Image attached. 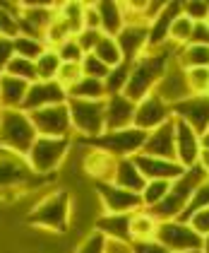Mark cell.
<instances>
[{
	"mask_svg": "<svg viewBox=\"0 0 209 253\" xmlns=\"http://www.w3.org/2000/svg\"><path fill=\"white\" fill-rule=\"evenodd\" d=\"M178 48L175 43H164L159 48H147L139 58L133 63V70H130V78H128V84H125V97L130 101H142L144 97H149L159 80L166 75V70L171 68V63L178 56Z\"/></svg>",
	"mask_w": 209,
	"mask_h": 253,
	"instance_id": "obj_1",
	"label": "cell"
},
{
	"mask_svg": "<svg viewBox=\"0 0 209 253\" xmlns=\"http://www.w3.org/2000/svg\"><path fill=\"white\" fill-rule=\"evenodd\" d=\"M36 137L38 133L29 114L22 109H0V150L27 159Z\"/></svg>",
	"mask_w": 209,
	"mask_h": 253,
	"instance_id": "obj_2",
	"label": "cell"
},
{
	"mask_svg": "<svg viewBox=\"0 0 209 253\" xmlns=\"http://www.w3.org/2000/svg\"><path fill=\"white\" fill-rule=\"evenodd\" d=\"M70 200L72 198L68 191H53L43 195L34 205V210L27 214V222L46 232L65 234L70 227Z\"/></svg>",
	"mask_w": 209,
	"mask_h": 253,
	"instance_id": "obj_3",
	"label": "cell"
},
{
	"mask_svg": "<svg viewBox=\"0 0 209 253\" xmlns=\"http://www.w3.org/2000/svg\"><path fill=\"white\" fill-rule=\"evenodd\" d=\"M72 130L87 140L106 133V99L104 101H87V99H68Z\"/></svg>",
	"mask_w": 209,
	"mask_h": 253,
	"instance_id": "obj_4",
	"label": "cell"
},
{
	"mask_svg": "<svg viewBox=\"0 0 209 253\" xmlns=\"http://www.w3.org/2000/svg\"><path fill=\"white\" fill-rule=\"evenodd\" d=\"M70 147H72L70 137H36V142L27 155V164L34 174H56V169L65 162Z\"/></svg>",
	"mask_w": 209,
	"mask_h": 253,
	"instance_id": "obj_5",
	"label": "cell"
},
{
	"mask_svg": "<svg viewBox=\"0 0 209 253\" xmlns=\"http://www.w3.org/2000/svg\"><path fill=\"white\" fill-rule=\"evenodd\" d=\"M147 133L137 130V128H125V130H106L104 135L87 140L92 147L111 155L113 159H125V157H135L142 152L144 147Z\"/></svg>",
	"mask_w": 209,
	"mask_h": 253,
	"instance_id": "obj_6",
	"label": "cell"
},
{
	"mask_svg": "<svg viewBox=\"0 0 209 253\" xmlns=\"http://www.w3.org/2000/svg\"><path fill=\"white\" fill-rule=\"evenodd\" d=\"M164 249H169L171 253H185V251H202V236L192 229L188 222H159V229L154 236Z\"/></svg>",
	"mask_w": 209,
	"mask_h": 253,
	"instance_id": "obj_7",
	"label": "cell"
},
{
	"mask_svg": "<svg viewBox=\"0 0 209 253\" xmlns=\"http://www.w3.org/2000/svg\"><path fill=\"white\" fill-rule=\"evenodd\" d=\"M38 137H70L72 133V121H70V109L68 104H56L46 106L29 114Z\"/></svg>",
	"mask_w": 209,
	"mask_h": 253,
	"instance_id": "obj_8",
	"label": "cell"
},
{
	"mask_svg": "<svg viewBox=\"0 0 209 253\" xmlns=\"http://www.w3.org/2000/svg\"><path fill=\"white\" fill-rule=\"evenodd\" d=\"M96 195L104 205L106 214H133L137 210H144L142 205V195L130 193L125 188H118L111 181H101L96 183Z\"/></svg>",
	"mask_w": 209,
	"mask_h": 253,
	"instance_id": "obj_9",
	"label": "cell"
},
{
	"mask_svg": "<svg viewBox=\"0 0 209 253\" xmlns=\"http://www.w3.org/2000/svg\"><path fill=\"white\" fill-rule=\"evenodd\" d=\"M171 118H173V109L164 101V99H159L152 92L149 97H144L142 101H137L133 128L144 130V133H152V130H156L159 126H164V123L171 121Z\"/></svg>",
	"mask_w": 209,
	"mask_h": 253,
	"instance_id": "obj_10",
	"label": "cell"
},
{
	"mask_svg": "<svg viewBox=\"0 0 209 253\" xmlns=\"http://www.w3.org/2000/svg\"><path fill=\"white\" fill-rule=\"evenodd\" d=\"M154 94H156L159 99H164L171 109L175 106V104L185 101L188 97H192V89H190V84H188L185 68H180V65L173 60L171 68L166 70V75L159 80V84H156Z\"/></svg>",
	"mask_w": 209,
	"mask_h": 253,
	"instance_id": "obj_11",
	"label": "cell"
},
{
	"mask_svg": "<svg viewBox=\"0 0 209 253\" xmlns=\"http://www.w3.org/2000/svg\"><path fill=\"white\" fill-rule=\"evenodd\" d=\"M56 104H68V92L63 84H58L56 80L51 82H34L29 84V92L24 97V104H22V111L24 114H32V111H38V109H46V106H56Z\"/></svg>",
	"mask_w": 209,
	"mask_h": 253,
	"instance_id": "obj_12",
	"label": "cell"
},
{
	"mask_svg": "<svg viewBox=\"0 0 209 253\" xmlns=\"http://www.w3.org/2000/svg\"><path fill=\"white\" fill-rule=\"evenodd\" d=\"M173 118L185 121L197 135H205L209 130V97L207 94H192L185 101L175 104Z\"/></svg>",
	"mask_w": 209,
	"mask_h": 253,
	"instance_id": "obj_13",
	"label": "cell"
},
{
	"mask_svg": "<svg viewBox=\"0 0 209 253\" xmlns=\"http://www.w3.org/2000/svg\"><path fill=\"white\" fill-rule=\"evenodd\" d=\"M133 162L147 181H175L185 174V167L173 159H161V157H149L139 152L133 157Z\"/></svg>",
	"mask_w": 209,
	"mask_h": 253,
	"instance_id": "obj_14",
	"label": "cell"
},
{
	"mask_svg": "<svg viewBox=\"0 0 209 253\" xmlns=\"http://www.w3.org/2000/svg\"><path fill=\"white\" fill-rule=\"evenodd\" d=\"M32 174L34 171L29 169L27 159L0 150V193H10L19 186H24L32 178Z\"/></svg>",
	"mask_w": 209,
	"mask_h": 253,
	"instance_id": "obj_15",
	"label": "cell"
},
{
	"mask_svg": "<svg viewBox=\"0 0 209 253\" xmlns=\"http://www.w3.org/2000/svg\"><path fill=\"white\" fill-rule=\"evenodd\" d=\"M173 121H175V162L183 164L185 169H190L200 162V155H202L200 135L185 121H180V118H173Z\"/></svg>",
	"mask_w": 209,
	"mask_h": 253,
	"instance_id": "obj_16",
	"label": "cell"
},
{
	"mask_svg": "<svg viewBox=\"0 0 209 253\" xmlns=\"http://www.w3.org/2000/svg\"><path fill=\"white\" fill-rule=\"evenodd\" d=\"M125 63H135L149 46V24H125L115 37Z\"/></svg>",
	"mask_w": 209,
	"mask_h": 253,
	"instance_id": "obj_17",
	"label": "cell"
},
{
	"mask_svg": "<svg viewBox=\"0 0 209 253\" xmlns=\"http://www.w3.org/2000/svg\"><path fill=\"white\" fill-rule=\"evenodd\" d=\"M142 155L161 157V159H173L175 162V121H166L156 130L147 133Z\"/></svg>",
	"mask_w": 209,
	"mask_h": 253,
	"instance_id": "obj_18",
	"label": "cell"
},
{
	"mask_svg": "<svg viewBox=\"0 0 209 253\" xmlns=\"http://www.w3.org/2000/svg\"><path fill=\"white\" fill-rule=\"evenodd\" d=\"M183 12V2L171 0L164 2V10L149 22V46L147 48H159L164 43H169V34H171V24L175 22V17Z\"/></svg>",
	"mask_w": 209,
	"mask_h": 253,
	"instance_id": "obj_19",
	"label": "cell"
},
{
	"mask_svg": "<svg viewBox=\"0 0 209 253\" xmlns=\"http://www.w3.org/2000/svg\"><path fill=\"white\" fill-rule=\"evenodd\" d=\"M135 109H137V104L130 101L125 94L106 97V130H125V128H133Z\"/></svg>",
	"mask_w": 209,
	"mask_h": 253,
	"instance_id": "obj_20",
	"label": "cell"
},
{
	"mask_svg": "<svg viewBox=\"0 0 209 253\" xmlns=\"http://www.w3.org/2000/svg\"><path fill=\"white\" fill-rule=\"evenodd\" d=\"M111 183H115L118 188L130 191V193H142L144 186H147V178L139 174V169H137V164L133 162V157H125V159H115Z\"/></svg>",
	"mask_w": 209,
	"mask_h": 253,
	"instance_id": "obj_21",
	"label": "cell"
},
{
	"mask_svg": "<svg viewBox=\"0 0 209 253\" xmlns=\"http://www.w3.org/2000/svg\"><path fill=\"white\" fill-rule=\"evenodd\" d=\"M130 217L133 214H101V217H96L94 229L111 241L133 244L130 241Z\"/></svg>",
	"mask_w": 209,
	"mask_h": 253,
	"instance_id": "obj_22",
	"label": "cell"
},
{
	"mask_svg": "<svg viewBox=\"0 0 209 253\" xmlns=\"http://www.w3.org/2000/svg\"><path fill=\"white\" fill-rule=\"evenodd\" d=\"M99 20H101V34L106 37H118L120 29L125 27V17H123V5L115 0H99L94 2Z\"/></svg>",
	"mask_w": 209,
	"mask_h": 253,
	"instance_id": "obj_23",
	"label": "cell"
},
{
	"mask_svg": "<svg viewBox=\"0 0 209 253\" xmlns=\"http://www.w3.org/2000/svg\"><path fill=\"white\" fill-rule=\"evenodd\" d=\"M27 92H29V82L12 78V75H2L0 78V109H22Z\"/></svg>",
	"mask_w": 209,
	"mask_h": 253,
	"instance_id": "obj_24",
	"label": "cell"
},
{
	"mask_svg": "<svg viewBox=\"0 0 209 253\" xmlns=\"http://www.w3.org/2000/svg\"><path fill=\"white\" fill-rule=\"evenodd\" d=\"M113 169H115V159L111 155H106V152H101V150H96V147H92L87 152V157H84V171H87V176L96 178V183L111 181L113 178Z\"/></svg>",
	"mask_w": 209,
	"mask_h": 253,
	"instance_id": "obj_25",
	"label": "cell"
},
{
	"mask_svg": "<svg viewBox=\"0 0 209 253\" xmlns=\"http://www.w3.org/2000/svg\"><path fill=\"white\" fill-rule=\"evenodd\" d=\"M159 222L147 210H137L130 217V241H152L156 236Z\"/></svg>",
	"mask_w": 209,
	"mask_h": 253,
	"instance_id": "obj_26",
	"label": "cell"
},
{
	"mask_svg": "<svg viewBox=\"0 0 209 253\" xmlns=\"http://www.w3.org/2000/svg\"><path fill=\"white\" fill-rule=\"evenodd\" d=\"M175 63L185 70L190 68H209V46H197V43H185L178 48Z\"/></svg>",
	"mask_w": 209,
	"mask_h": 253,
	"instance_id": "obj_27",
	"label": "cell"
},
{
	"mask_svg": "<svg viewBox=\"0 0 209 253\" xmlns=\"http://www.w3.org/2000/svg\"><path fill=\"white\" fill-rule=\"evenodd\" d=\"M68 99H87V101H104L106 99V87L101 80L82 78L77 84L68 89Z\"/></svg>",
	"mask_w": 209,
	"mask_h": 253,
	"instance_id": "obj_28",
	"label": "cell"
},
{
	"mask_svg": "<svg viewBox=\"0 0 209 253\" xmlns=\"http://www.w3.org/2000/svg\"><path fill=\"white\" fill-rule=\"evenodd\" d=\"M0 37H5V39L19 37V2L0 0Z\"/></svg>",
	"mask_w": 209,
	"mask_h": 253,
	"instance_id": "obj_29",
	"label": "cell"
},
{
	"mask_svg": "<svg viewBox=\"0 0 209 253\" xmlns=\"http://www.w3.org/2000/svg\"><path fill=\"white\" fill-rule=\"evenodd\" d=\"M130 70H133V63H120L111 68L108 78L104 80V87H106V97H115V94H123L125 92V84H128V78H130Z\"/></svg>",
	"mask_w": 209,
	"mask_h": 253,
	"instance_id": "obj_30",
	"label": "cell"
},
{
	"mask_svg": "<svg viewBox=\"0 0 209 253\" xmlns=\"http://www.w3.org/2000/svg\"><path fill=\"white\" fill-rule=\"evenodd\" d=\"M94 56L104 65H108V68H115V65H120L123 63V53H120V46L115 43L113 37H101V41L96 43V48H94Z\"/></svg>",
	"mask_w": 209,
	"mask_h": 253,
	"instance_id": "obj_31",
	"label": "cell"
},
{
	"mask_svg": "<svg viewBox=\"0 0 209 253\" xmlns=\"http://www.w3.org/2000/svg\"><path fill=\"white\" fill-rule=\"evenodd\" d=\"M58 15L68 22L75 37L84 29V2H58Z\"/></svg>",
	"mask_w": 209,
	"mask_h": 253,
	"instance_id": "obj_32",
	"label": "cell"
},
{
	"mask_svg": "<svg viewBox=\"0 0 209 253\" xmlns=\"http://www.w3.org/2000/svg\"><path fill=\"white\" fill-rule=\"evenodd\" d=\"M58 70H60V58H58L56 48H46L41 53V58L36 60V75L41 82H51L58 78Z\"/></svg>",
	"mask_w": 209,
	"mask_h": 253,
	"instance_id": "obj_33",
	"label": "cell"
},
{
	"mask_svg": "<svg viewBox=\"0 0 209 253\" xmlns=\"http://www.w3.org/2000/svg\"><path fill=\"white\" fill-rule=\"evenodd\" d=\"M5 75H12V78H17V80H24V82H29V84L38 82L36 63H34V60H27V58H19V56H15V58L10 60Z\"/></svg>",
	"mask_w": 209,
	"mask_h": 253,
	"instance_id": "obj_34",
	"label": "cell"
},
{
	"mask_svg": "<svg viewBox=\"0 0 209 253\" xmlns=\"http://www.w3.org/2000/svg\"><path fill=\"white\" fill-rule=\"evenodd\" d=\"M171 183L173 181H147V186H144V191H142V205H144V210H149L154 208L156 203H161L169 191H171Z\"/></svg>",
	"mask_w": 209,
	"mask_h": 253,
	"instance_id": "obj_35",
	"label": "cell"
},
{
	"mask_svg": "<svg viewBox=\"0 0 209 253\" xmlns=\"http://www.w3.org/2000/svg\"><path fill=\"white\" fill-rule=\"evenodd\" d=\"M46 48L48 46L38 39H29V37H17L15 39V56H19V58H27V60H34L36 63Z\"/></svg>",
	"mask_w": 209,
	"mask_h": 253,
	"instance_id": "obj_36",
	"label": "cell"
},
{
	"mask_svg": "<svg viewBox=\"0 0 209 253\" xmlns=\"http://www.w3.org/2000/svg\"><path fill=\"white\" fill-rule=\"evenodd\" d=\"M192 27H195V22L188 20L183 12L175 17V22L171 24V34H169V41L175 43V46H185V43H190V37H192Z\"/></svg>",
	"mask_w": 209,
	"mask_h": 253,
	"instance_id": "obj_37",
	"label": "cell"
},
{
	"mask_svg": "<svg viewBox=\"0 0 209 253\" xmlns=\"http://www.w3.org/2000/svg\"><path fill=\"white\" fill-rule=\"evenodd\" d=\"M202 208H209V176L195 188L190 203H188V210L183 212V217H180L178 222H188V217H190L192 212H197V210H202Z\"/></svg>",
	"mask_w": 209,
	"mask_h": 253,
	"instance_id": "obj_38",
	"label": "cell"
},
{
	"mask_svg": "<svg viewBox=\"0 0 209 253\" xmlns=\"http://www.w3.org/2000/svg\"><path fill=\"white\" fill-rule=\"evenodd\" d=\"M84 78V73H82V63H60V70H58V78L56 82L58 84H63L65 87V92L77 84L79 80Z\"/></svg>",
	"mask_w": 209,
	"mask_h": 253,
	"instance_id": "obj_39",
	"label": "cell"
},
{
	"mask_svg": "<svg viewBox=\"0 0 209 253\" xmlns=\"http://www.w3.org/2000/svg\"><path fill=\"white\" fill-rule=\"evenodd\" d=\"M82 73H84V78H94V80H101V82H104V80L108 78L111 68L104 65L94 53H87V56L82 58Z\"/></svg>",
	"mask_w": 209,
	"mask_h": 253,
	"instance_id": "obj_40",
	"label": "cell"
},
{
	"mask_svg": "<svg viewBox=\"0 0 209 253\" xmlns=\"http://www.w3.org/2000/svg\"><path fill=\"white\" fill-rule=\"evenodd\" d=\"M188 84H190L192 94H207L209 92V68H190L185 70Z\"/></svg>",
	"mask_w": 209,
	"mask_h": 253,
	"instance_id": "obj_41",
	"label": "cell"
},
{
	"mask_svg": "<svg viewBox=\"0 0 209 253\" xmlns=\"http://www.w3.org/2000/svg\"><path fill=\"white\" fill-rule=\"evenodd\" d=\"M106 246H108V239L94 229V232L87 234V239L77 246L75 253H106Z\"/></svg>",
	"mask_w": 209,
	"mask_h": 253,
	"instance_id": "obj_42",
	"label": "cell"
},
{
	"mask_svg": "<svg viewBox=\"0 0 209 253\" xmlns=\"http://www.w3.org/2000/svg\"><path fill=\"white\" fill-rule=\"evenodd\" d=\"M56 53L60 63H82V58H84V51L79 48V43L75 39H68L65 43H60L56 48Z\"/></svg>",
	"mask_w": 209,
	"mask_h": 253,
	"instance_id": "obj_43",
	"label": "cell"
},
{
	"mask_svg": "<svg viewBox=\"0 0 209 253\" xmlns=\"http://www.w3.org/2000/svg\"><path fill=\"white\" fill-rule=\"evenodd\" d=\"M183 15L192 22H207L209 2L207 0H188V2H183Z\"/></svg>",
	"mask_w": 209,
	"mask_h": 253,
	"instance_id": "obj_44",
	"label": "cell"
},
{
	"mask_svg": "<svg viewBox=\"0 0 209 253\" xmlns=\"http://www.w3.org/2000/svg\"><path fill=\"white\" fill-rule=\"evenodd\" d=\"M101 37H104V34H101L99 29H82V32L75 37V41L79 43V48H82L84 56H87V53H94L96 43L101 41Z\"/></svg>",
	"mask_w": 209,
	"mask_h": 253,
	"instance_id": "obj_45",
	"label": "cell"
},
{
	"mask_svg": "<svg viewBox=\"0 0 209 253\" xmlns=\"http://www.w3.org/2000/svg\"><path fill=\"white\" fill-rule=\"evenodd\" d=\"M188 224H190L192 229L200 234L202 239L209 236V208H202V210L192 212L190 217H188Z\"/></svg>",
	"mask_w": 209,
	"mask_h": 253,
	"instance_id": "obj_46",
	"label": "cell"
},
{
	"mask_svg": "<svg viewBox=\"0 0 209 253\" xmlns=\"http://www.w3.org/2000/svg\"><path fill=\"white\" fill-rule=\"evenodd\" d=\"M12 58H15V39L0 37V78L5 75V70H7Z\"/></svg>",
	"mask_w": 209,
	"mask_h": 253,
	"instance_id": "obj_47",
	"label": "cell"
},
{
	"mask_svg": "<svg viewBox=\"0 0 209 253\" xmlns=\"http://www.w3.org/2000/svg\"><path fill=\"white\" fill-rule=\"evenodd\" d=\"M130 249H133V253H171L169 249H164L156 239H152V241H133Z\"/></svg>",
	"mask_w": 209,
	"mask_h": 253,
	"instance_id": "obj_48",
	"label": "cell"
},
{
	"mask_svg": "<svg viewBox=\"0 0 209 253\" xmlns=\"http://www.w3.org/2000/svg\"><path fill=\"white\" fill-rule=\"evenodd\" d=\"M190 43H197V46H209V24L207 22H195Z\"/></svg>",
	"mask_w": 209,
	"mask_h": 253,
	"instance_id": "obj_49",
	"label": "cell"
},
{
	"mask_svg": "<svg viewBox=\"0 0 209 253\" xmlns=\"http://www.w3.org/2000/svg\"><path fill=\"white\" fill-rule=\"evenodd\" d=\"M84 29H99L101 32V20H99V12H96L94 2H84Z\"/></svg>",
	"mask_w": 209,
	"mask_h": 253,
	"instance_id": "obj_50",
	"label": "cell"
},
{
	"mask_svg": "<svg viewBox=\"0 0 209 253\" xmlns=\"http://www.w3.org/2000/svg\"><path fill=\"white\" fill-rule=\"evenodd\" d=\"M106 253H133V249H130V244H123V241H111V239H108Z\"/></svg>",
	"mask_w": 209,
	"mask_h": 253,
	"instance_id": "obj_51",
	"label": "cell"
},
{
	"mask_svg": "<svg viewBox=\"0 0 209 253\" xmlns=\"http://www.w3.org/2000/svg\"><path fill=\"white\" fill-rule=\"evenodd\" d=\"M205 171H207V176H209V152L207 150H202V155H200V162H197Z\"/></svg>",
	"mask_w": 209,
	"mask_h": 253,
	"instance_id": "obj_52",
	"label": "cell"
},
{
	"mask_svg": "<svg viewBox=\"0 0 209 253\" xmlns=\"http://www.w3.org/2000/svg\"><path fill=\"white\" fill-rule=\"evenodd\" d=\"M200 145H202V150H207L209 152V130L205 133V135H200Z\"/></svg>",
	"mask_w": 209,
	"mask_h": 253,
	"instance_id": "obj_53",
	"label": "cell"
},
{
	"mask_svg": "<svg viewBox=\"0 0 209 253\" xmlns=\"http://www.w3.org/2000/svg\"><path fill=\"white\" fill-rule=\"evenodd\" d=\"M202 253H209V236H205V241H202Z\"/></svg>",
	"mask_w": 209,
	"mask_h": 253,
	"instance_id": "obj_54",
	"label": "cell"
},
{
	"mask_svg": "<svg viewBox=\"0 0 209 253\" xmlns=\"http://www.w3.org/2000/svg\"><path fill=\"white\" fill-rule=\"evenodd\" d=\"M185 253H202V251H185Z\"/></svg>",
	"mask_w": 209,
	"mask_h": 253,
	"instance_id": "obj_55",
	"label": "cell"
},
{
	"mask_svg": "<svg viewBox=\"0 0 209 253\" xmlns=\"http://www.w3.org/2000/svg\"><path fill=\"white\" fill-rule=\"evenodd\" d=\"M207 24H209V17H207Z\"/></svg>",
	"mask_w": 209,
	"mask_h": 253,
	"instance_id": "obj_56",
	"label": "cell"
},
{
	"mask_svg": "<svg viewBox=\"0 0 209 253\" xmlns=\"http://www.w3.org/2000/svg\"><path fill=\"white\" fill-rule=\"evenodd\" d=\"M207 97H209V92H207Z\"/></svg>",
	"mask_w": 209,
	"mask_h": 253,
	"instance_id": "obj_57",
	"label": "cell"
}]
</instances>
